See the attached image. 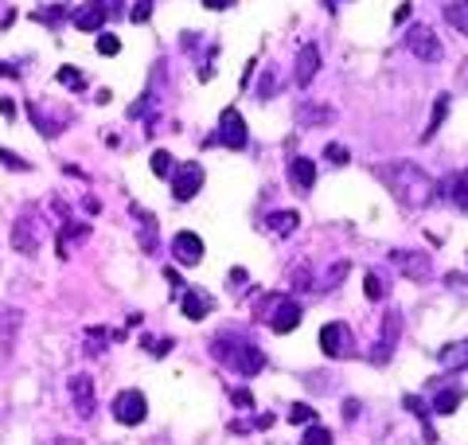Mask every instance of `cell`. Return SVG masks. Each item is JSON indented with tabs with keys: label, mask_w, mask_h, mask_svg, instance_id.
<instances>
[{
	"label": "cell",
	"mask_w": 468,
	"mask_h": 445,
	"mask_svg": "<svg viewBox=\"0 0 468 445\" xmlns=\"http://www.w3.org/2000/svg\"><path fill=\"white\" fill-rule=\"evenodd\" d=\"M375 176L387 184V192L395 195L398 203H406V208H425V203L437 195V184H433L429 176H425L422 168H417L414 160H390V164H379L375 168Z\"/></svg>",
	"instance_id": "1"
},
{
	"label": "cell",
	"mask_w": 468,
	"mask_h": 445,
	"mask_svg": "<svg viewBox=\"0 0 468 445\" xmlns=\"http://www.w3.org/2000/svg\"><path fill=\"white\" fill-rule=\"evenodd\" d=\"M199 188H203V168H199L195 160H188V164H180V168H172V195L176 200H195L199 195Z\"/></svg>",
	"instance_id": "2"
},
{
	"label": "cell",
	"mask_w": 468,
	"mask_h": 445,
	"mask_svg": "<svg viewBox=\"0 0 468 445\" xmlns=\"http://www.w3.org/2000/svg\"><path fill=\"white\" fill-rule=\"evenodd\" d=\"M145 414H148V402H145V394H141V391H121L113 399V418H117V422L141 426V422H145Z\"/></svg>",
	"instance_id": "3"
},
{
	"label": "cell",
	"mask_w": 468,
	"mask_h": 445,
	"mask_svg": "<svg viewBox=\"0 0 468 445\" xmlns=\"http://www.w3.org/2000/svg\"><path fill=\"white\" fill-rule=\"evenodd\" d=\"M406 51H410V55H417L422 63H437V59H441V44H437V36H433L429 28H422V24L406 31Z\"/></svg>",
	"instance_id": "4"
},
{
	"label": "cell",
	"mask_w": 468,
	"mask_h": 445,
	"mask_svg": "<svg viewBox=\"0 0 468 445\" xmlns=\"http://www.w3.org/2000/svg\"><path fill=\"white\" fill-rule=\"evenodd\" d=\"M215 141H223L227 148H246V121H242L238 110H223L219 137H215Z\"/></svg>",
	"instance_id": "5"
},
{
	"label": "cell",
	"mask_w": 468,
	"mask_h": 445,
	"mask_svg": "<svg viewBox=\"0 0 468 445\" xmlns=\"http://www.w3.org/2000/svg\"><path fill=\"white\" fill-rule=\"evenodd\" d=\"M172 254L180 266H199L203 262V238L191 235V230H180V235L172 238Z\"/></svg>",
	"instance_id": "6"
},
{
	"label": "cell",
	"mask_w": 468,
	"mask_h": 445,
	"mask_svg": "<svg viewBox=\"0 0 468 445\" xmlns=\"http://www.w3.org/2000/svg\"><path fill=\"white\" fill-rule=\"evenodd\" d=\"M347 344H351V332L340 324V320H332V324L320 328V348H324V356H328V359L347 356Z\"/></svg>",
	"instance_id": "7"
},
{
	"label": "cell",
	"mask_w": 468,
	"mask_h": 445,
	"mask_svg": "<svg viewBox=\"0 0 468 445\" xmlns=\"http://www.w3.org/2000/svg\"><path fill=\"white\" fill-rule=\"evenodd\" d=\"M66 391H71V399H74L78 418H90V414H94V379H90V375H71Z\"/></svg>",
	"instance_id": "8"
},
{
	"label": "cell",
	"mask_w": 468,
	"mask_h": 445,
	"mask_svg": "<svg viewBox=\"0 0 468 445\" xmlns=\"http://www.w3.org/2000/svg\"><path fill=\"white\" fill-rule=\"evenodd\" d=\"M398 328H402V312H395V309H390L387 317H382V340H379V352H375L371 359L387 364V359H390V352H395V344H398Z\"/></svg>",
	"instance_id": "9"
},
{
	"label": "cell",
	"mask_w": 468,
	"mask_h": 445,
	"mask_svg": "<svg viewBox=\"0 0 468 445\" xmlns=\"http://www.w3.org/2000/svg\"><path fill=\"white\" fill-rule=\"evenodd\" d=\"M289 180H292V188H297V192H312V184H316V164L308 160V156H292Z\"/></svg>",
	"instance_id": "10"
},
{
	"label": "cell",
	"mask_w": 468,
	"mask_h": 445,
	"mask_svg": "<svg viewBox=\"0 0 468 445\" xmlns=\"http://www.w3.org/2000/svg\"><path fill=\"white\" fill-rule=\"evenodd\" d=\"M12 246H16L20 254H36L39 235H36V227H31V219H28V215L16 219V227H12Z\"/></svg>",
	"instance_id": "11"
},
{
	"label": "cell",
	"mask_w": 468,
	"mask_h": 445,
	"mask_svg": "<svg viewBox=\"0 0 468 445\" xmlns=\"http://www.w3.org/2000/svg\"><path fill=\"white\" fill-rule=\"evenodd\" d=\"M297 324H300V305L281 301L278 309H273V317H270V328H273V332H292Z\"/></svg>",
	"instance_id": "12"
},
{
	"label": "cell",
	"mask_w": 468,
	"mask_h": 445,
	"mask_svg": "<svg viewBox=\"0 0 468 445\" xmlns=\"http://www.w3.org/2000/svg\"><path fill=\"white\" fill-rule=\"evenodd\" d=\"M316 71H320V51H316L312 44L300 47V55H297V86H308Z\"/></svg>",
	"instance_id": "13"
},
{
	"label": "cell",
	"mask_w": 468,
	"mask_h": 445,
	"mask_svg": "<svg viewBox=\"0 0 468 445\" xmlns=\"http://www.w3.org/2000/svg\"><path fill=\"white\" fill-rule=\"evenodd\" d=\"M234 367H238L242 375H258V371L265 367V356H262V348H254V344H242V352L234 356Z\"/></svg>",
	"instance_id": "14"
},
{
	"label": "cell",
	"mask_w": 468,
	"mask_h": 445,
	"mask_svg": "<svg viewBox=\"0 0 468 445\" xmlns=\"http://www.w3.org/2000/svg\"><path fill=\"white\" fill-rule=\"evenodd\" d=\"M180 305H183V317H188V320H203L207 312H211V297H203V293H195V290L183 293Z\"/></svg>",
	"instance_id": "15"
},
{
	"label": "cell",
	"mask_w": 468,
	"mask_h": 445,
	"mask_svg": "<svg viewBox=\"0 0 468 445\" xmlns=\"http://www.w3.org/2000/svg\"><path fill=\"white\" fill-rule=\"evenodd\" d=\"M395 262L414 277V282H425V277H429V262H425V254H410L406 250V254H395Z\"/></svg>",
	"instance_id": "16"
},
{
	"label": "cell",
	"mask_w": 468,
	"mask_h": 445,
	"mask_svg": "<svg viewBox=\"0 0 468 445\" xmlns=\"http://www.w3.org/2000/svg\"><path fill=\"white\" fill-rule=\"evenodd\" d=\"M441 367H445V371H461V367H468V340L449 344V348L441 352Z\"/></svg>",
	"instance_id": "17"
},
{
	"label": "cell",
	"mask_w": 468,
	"mask_h": 445,
	"mask_svg": "<svg viewBox=\"0 0 468 445\" xmlns=\"http://www.w3.org/2000/svg\"><path fill=\"white\" fill-rule=\"evenodd\" d=\"M102 20H106V8H82V12H74V28H82V31H94V28H102Z\"/></svg>",
	"instance_id": "18"
},
{
	"label": "cell",
	"mask_w": 468,
	"mask_h": 445,
	"mask_svg": "<svg viewBox=\"0 0 468 445\" xmlns=\"http://www.w3.org/2000/svg\"><path fill=\"white\" fill-rule=\"evenodd\" d=\"M336 113L328 110V106H300L297 110V121L300 126H312V121H332Z\"/></svg>",
	"instance_id": "19"
},
{
	"label": "cell",
	"mask_w": 468,
	"mask_h": 445,
	"mask_svg": "<svg viewBox=\"0 0 468 445\" xmlns=\"http://www.w3.org/2000/svg\"><path fill=\"white\" fill-rule=\"evenodd\" d=\"M270 230L273 235H292V230H297V211H278V215H270Z\"/></svg>",
	"instance_id": "20"
},
{
	"label": "cell",
	"mask_w": 468,
	"mask_h": 445,
	"mask_svg": "<svg viewBox=\"0 0 468 445\" xmlns=\"http://www.w3.org/2000/svg\"><path fill=\"white\" fill-rule=\"evenodd\" d=\"M457 406H461V391H457V387L453 391H441L437 399H433V410H437V414H453Z\"/></svg>",
	"instance_id": "21"
},
{
	"label": "cell",
	"mask_w": 468,
	"mask_h": 445,
	"mask_svg": "<svg viewBox=\"0 0 468 445\" xmlns=\"http://www.w3.org/2000/svg\"><path fill=\"white\" fill-rule=\"evenodd\" d=\"M449 24H453L461 36H468V0H461V4H449Z\"/></svg>",
	"instance_id": "22"
},
{
	"label": "cell",
	"mask_w": 468,
	"mask_h": 445,
	"mask_svg": "<svg viewBox=\"0 0 468 445\" xmlns=\"http://www.w3.org/2000/svg\"><path fill=\"white\" fill-rule=\"evenodd\" d=\"M445 113H449V94H441V98H437V106H433V118H429V129H425V137L437 133V126L445 121Z\"/></svg>",
	"instance_id": "23"
},
{
	"label": "cell",
	"mask_w": 468,
	"mask_h": 445,
	"mask_svg": "<svg viewBox=\"0 0 468 445\" xmlns=\"http://www.w3.org/2000/svg\"><path fill=\"white\" fill-rule=\"evenodd\" d=\"M367 297H371V301H382V297H387V277L382 274H367Z\"/></svg>",
	"instance_id": "24"
},
{
	"label": "cell",
	"mask_w": 468,
	"mask_h": 445,
	"mask_svg": "<svg viewBox=\"0 0 468 445\" xmlns=\"http://www.w3.org/2000/svg\"><path fill=\"white\" fill-rule=\"evenodd\" d=\"M300 445H332V434L328 430H324V426H308V430H305V438H300Z\"/></svg>",
	"instance_id": "25"
},
{
	"label": "cell",
	"mask_w": 468,
	"mask_h": 445,
	"mask_svg": "<svg viewBox=\"0 0 468 445\" xmlns=\"http://www.w3.org/2000/svg\"><path fill=\"white\" fill-rule=\"evenodd\" d=\"M148 164H153V172H156V176H172V168H176V164H172V153H164V148H156V153H153V160H148Z\"/></svg>",
	"instance_id": "26"
},
{
	"label": "cell",
	"mask_w": 468,
	"mask_h": 445,
	"mask_svg": "<svg viewBox=\"0 0 468 445\" xmlns=\"http://www.w3.org/2000/svg\"><path fill=\"white\" fill-rule=\"evenodd\" d=\"M289 422H316V410L308 402H292L289 406Z\"/></svg>",
	"instance_id": "27"
},
{
	"label": "cell",
	"mask_w": 468,
	"mask_h": 445,
	"mask_svg": "<svg viewBox=\"0 0 468 445\" xmlns=\"http://www.w3.org/2000/svg\"><path fill=\"white\" fill-rule=\"evenodd\" d=\"M98 51H102V55H117V51H121V39L110 36V31H102V36H98Z\"/></svg>",
	"instance_id": "28"
},
{
	"label": "cell",
	"mask_w": 468,
	"mask_h": 445,
	"mask_svg": "<svg viewBox=\"0 0 468 445\" xmlns=\"http://www.w3.org/2000/svg\"><path fill=\"white\" fill-rule=\"evenodd\" d=\"M0 164H4V168H12V172H28V160H20V156L8 153V148H0Z\"/></svg>",
	"instance_id": "29"
},
{
	"label": "cell",
	"mask_w": 468,
	"mask_h": 445,
	"mask_svg": "<svg viewBox=\"0 0 468 445\" xmlns=\"http://www.w3.org/2000/svg\"><path fill=\"white\" fill-rule=\"evenodd\" d=\"M145 352H148V356H168L172 340H153V336H145Z\"/></svg>",
	"instance_id": "30"
},
{
	"label": "cell",
	"mask_w": 468,
	"mask_h": 445,
	"mask_svg": "<svg viewBox=\"0 0 468 445\" xmlns=\"http://www.w3.org/2000/svg\"><path fill=\"white\" fill-rule=\"evenodd\" d=\"M453 200L468 211V176H457V180H453Z\"/></svg>",
	"instance_id": "31"
},
{
	"label": "cell",
	"mask_w": 468,
	"mask_h": 445,
	"mask_svg": "<svg viewBox=\"0 0 468 445\" xmlns=\"http://www.w3.org/2000/svg\"><path fill=\"white\" fill-rule=\"evenodd\" d=\"M324 156H328L332 164H347V160H351V153H347L344 145H336V141H332L328 148H324Z\"/></svg>",
	"instance_id": "32"
},
{
	"label": "cell",
	"mask_w": 468,
	"mask_h": 445,
	"mask_svg": "<svg viewBox=\"0 0 468 445\" xmlns=\"http://www.w3.org/2000/svg\"><path fill=\"white\" fill-rule=\"evenodd\" d=\"M58 82H63V86H71V90H82V74H78V71H71V67L58 71Z\"/></svg>",
	"instance_id": "33"
},
{
	"label": "cell",
	"mask_w": 468,
	"mask_h": 445,
	"mask_svg": "<svg viewBox=\"0 0 468 445\" xmlns=\"http://www.w3.org/2000/svg\"><path fill=\"white\" fill-rule=\"evenodd\" d=\"M406 410H414L417 418H425V414H429V410H425V402H422V399H414V394L406 399Z\"/></svg>",
	"instance_id": "34"
},
{
	"label": "cell",
	"mask_w": 468,
	"mask_h": 445,
	"mask_svg": "<svg viewBox=\"0 0 468 445\" xmlns=\"http://www.w3.org/2000/svg\"><path fill=\"white\" fill-rule=\"evenodd\" d=\"M234 402H238V406H250V410H254V394H250V391H234Z\"/></svg>",
	"instance_id": "35"
},
{
	"label": "cell",
	"mask_w": 468,
	"mask_h": 445,
	"mask_svg": "<svg viewBox=\"0 0 468 445\" xmlns=\"http://www.w3.org/2000/svg\"><path fill=\"white\" fill-rule=\"evenodd\" d=\"M133 20H137V24H141V20H148V4H145V0H141V4L133 8Z\"/></svg>",
	"instance_id": "36"
},
{
	"label": "cell",
	"mask_w": 468,
	"mask_h": 445,
	"mask_svg": "<svg viewBox=\"0 0 468 445\" xmlns=\"http://www.w3.org/2000/svg\"><path fill=\"white\" fill-rule=\"evenodd\" d=\"M203 4H207V8H215V12H219V8H230L234 0H203Z\"/></svg>",
	"instance_id": "37"
},
{
	"label": "cell",
	"mask_w": 468,
	"mask_h": 445,
	"mask_svg": "<svg viewBox=\"0 0 468 445\" xmlns=\"http://www.w3.org/2000/svg\"><path fill=\"white\" fill-rule=\"evenodd\" d=\"M47 445H82L78 438H55V441H47Z\"/></svg>",
	"instance_id": "38"
}]
</instances>
